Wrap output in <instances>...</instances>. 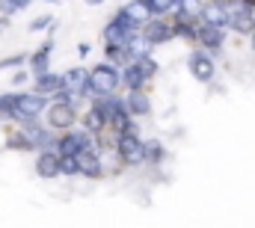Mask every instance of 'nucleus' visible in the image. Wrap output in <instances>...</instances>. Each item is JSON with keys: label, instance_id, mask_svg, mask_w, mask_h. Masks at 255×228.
<instances>
[{"label": "nucleus", "instance_id": "28", "mask_svg": "<svg viewBox=\"0 0 255 228\" xmlns=\"http://www.w3.org/2000/svg\"><path fill=\"white\" fill-rule=\"evenodd\" d=\"M27 59H30V54H9V57L0 59V71H6V68H21V65H27Z\"/></svg>", "mask_w": 255, "mask_h": 228}, {"label": "nucleus", "instance_id": "22", "mask_svg": "<svg viewBox=\"0 0 255 228\" xmlns=\"http://www.w3.org/2000/svg\"><path fill=\"white\" fill-rule=\"evenodd\" d=\"M104 59L119 65V68L128 65L130 62V45H110V42H104Z\"/></svg>", "mask_w": 255, "mask_h": 228}, {"label": "nucleus", "instance_id": "18", "mask_svg": "<svg viewBox=\"0 0 255 228\" xmlns=\"http://www.w3.org/2000/svg\"><path fill=\"white\" fill-rule=\"evenodd\" d=\"M3 139H6V148H9V151H21V154L36 151V142H33V139L24 133V127L15 124V121H12V127L3 130Z\"/></svg>", "mask_w": 255, "mask_h": 228}, {"label": "nucleus", "instance_id": "34", "mask_svg": "<svg viewBox=\"0 0 255 228\" xmlns=\"http://www.w3.org/2000/svg\"><path fill=\"white\" fill-rule=\"evenodd\" d=\"M30 3H33V0H15V6H18V12H24V9H27Z\"/></svg>", "mask_w": 255, "mask_h": 228}, {"label": "nucleus", "instance_id": "37", "mask_svg": "<svg viewBox=\"0 0 255 228\" xmlns=\"http://www.w3.org/2000/svg\"><path fill=\"white\" fill-rule=\"evenodd\" d=\"M86 3H89V6H98V3H104V0H86Z\"/></svg>", "mask_w": 255, "mask_h": 228}, {"label": "nucleus", "instance_id": "9", "mask_svg": "<svg viewBox=\"0 0 255 228\" xmlns=\"http://www.w3.org/2000/svg\"><path fill=\"white\" fill-rule=\"evenodd\" d=\"M196 45L205 48L208 54H220L226 45V27H214V24H199V36Z\"/></svg>", "mask_w": 255, "mask_h": 228}, {"label": "nucleus", "instance_id": "32", "mask_svg": "<svg viewBox=\"0 0 255 228\" xmlns=\"http://www.w3.org/2000/svg\"><path fill=\"white\" fill-rule=\"evenodd\" d=\"M0 15H3V18H12V15H18V6H15V0H0Z\"/></svg>", "mask_w": 255, "mask_h": 228}, {"label": "nucleus", "instance_id": "12", "mask_svg": "<svg viewBox=\"0 0 255 228\" xmlns=\"http://www.w3.org/2000/svg\"><path fill=\"white\" fill-rule=\"evenodd\" d=\"M51 57H54V27L48 30V39L30 54V59H27V68L33 71V74H39V71H48L51 68Z\"/></svg>", "mask_w": 255, "mask_h": 228}, {"label": "nucleus", "instance_id": "20", "mask_svg": "<svg viewBox=\"0 0 255 228\" xmlns=\"http://www.w3.org/2000/svg\"><path fill=\"white\" fill-rule=\"evenodd\" d=\"M33 89L36 92H42V95H54V92H60L63 89V74H57V71H39V74H33Z\"/></svg>", "mask_w": 255, "mask_h": 228}, {"label": "nucleus", "instance_id": "25", "mask_svg": "<svg viewBox=\"0 0 255 228\" xmlns=\"http://www.w3.org/2000/svg\"><path fill=\"white\" fill-rule=\"evenodd\" d=\"M60 175H63V178H77V175H80L77 154H60Z\"/></svg>", "mask_w": 255, "mask_h": 228}, {"label": "nucleus", "instance_id": "13", "mask_svg": "<svg viewBox=\"0 0 255 228\" xmlns=\"http://www.w3.org/2000/svg\"><path fill=\"white\" fill-rule=\"evenodd\" d=\"M229 30H235V33H241V36H250V33L255 30V9L244 6V3L232 6V15H229Z\"/></svg>", "mask_w": 255, "mask_h": 228}, {"label": "nucleus", "instance_id": "30", "mask_svg": "<svg viewBox=\"0 0 255 228\" xmlns=\"http://www.w3.org/2000/svg\"><path fill=\"white\" fill-rule=\"evenodd\" d=\"M30 80H33V71H30L27 65L15 68V74H12V86H21V89H24V86H27Z\"/></svg>", "mask_w": 255, "mask_h": 228}, {"label": "nucleus", "instance_id": "1", "mask_svg": "<svg viewBox=\"0 0 255 228\" xmlns=\"http://www.w3.org/2000/svg\"><path fill=\"white\" fill-rule=\"evenodd\" d=\"M119 89H122V68L113 65V62H107V59H101L98 65L89 68V86H86L83 98L92 101L95 95H113Z\"/></svg>", "mask_w": 255, "mask_h": 228}, {"label": "nucleus", "instance_id": "7", "mask_svg": "<svg viewBox=\"0 0 255 228\" xmlns=\"http://www.w3.org/2000/svg\"><path fill=\"white\" fill-rule=\"evenodd\" d=\"M142 36L157 48V45H166V42H172V39H178L175 36V24H172V15H154L151 21H145L142 24Z\"/></svg>", "mask_w": 255, "mask_h": 228}, {"label": "nucleus", "instance_id": "15", "mask_svg": "<svg viewBox=\"0 0 255 228\" xmlns=\"http://www.w3.org/2000/svg\"><path fill=\"white\" fill-rule=\"evenodd\" d=\"M80 124H83L86 130H92V133H101V130L110 124V121H107V113H104V107H101L98 98H92L89 107L80 113Z\"/></svg>", "mask_w": 255, "mask_h": 228}, {"label": "nucleus", "instance_id": "17", "mask_svg": "<svg viewBox=\"0 0 255 228\" xmlns=\"http://www.w3.org/2000/svg\"><path fill=\"white\" fill-rule=\"evenodd\" d=\"M229 15H232L229 6H223V3H217V0H205L199 21H202V24H214V27H226V30H229Z\"/></svg>", "mask_w": 255, "mask_h": 228}, {"label": "nucleus", "instance_id": "14", "mask_svg": "<svg viewBox=\"0 0 255 228\" xmlns=\"http://www.w3.org/2000/svg\"><path fill=\"white\" fill-rule=\"evenodd\" d=\"M36 175L51 181V178H60V151L57 148H42L36 151Z\"/></svg>", "mask_w": 255, "mask_h": 228}, {"label": "nucleus", "instance_id": "8", "mask_svg": "<svg viewBox=\"0 0 255 228\" xmlns=\"http://www.w3.org/2000/svg\"><path fill=\"white\" fill-rule=\"evenodd\" d=\"M77 163H80V175L89 178V181H101L107 175V166H104V157L98 148H86L77 154Z\"/></svg>", "mask_w": 255, "mask_h": 228}, {"label": "nucleus", "instance_id": "33", "mask_svg": "<svg viewBox=\"0 0 255 228\" xmlns=\"http://www.w3.org/2000/svg\"><path fill=\"white\" fill-rule=\"evenodd\" d=\"M89 51H92V45H89V42H80V45H77V57H80V59L89 57Z\"/></svg>", "mask_w": 255, "mask_h": 228}, {"label": "nucleus", "instance_id": "24", "mask_svg": "<svg viewBox=\"0 0 255 228\" xmlns=\"http://www.w3.org/2000/svg\"><path fill=\"white\" fill-rule=\"evenodd\" d=\"M18 115V92H3L0 95V121H15Z\"/></svg>", "mask_w": 255, "mask_h": 228}, {"label": "nucleus", "instance_id": "11", "mask_svg": "<svg viewBox=\"0 0 255 228\" xmlns=\"http://www.w3.org/2000/svg\"><path fill=\"white\" fill-rule=\"evenodd\" d=\"M142 33V30H139ZM136 30H130V27H125L116 15L104 24V30H101V42H110V45H130V39L133 36H139Z\"/></svg>", "mask_w": 255, "mask_h": 228}, {"label": "nucleus", "instance_id": "21", "mask_svg": "<svg viewBox=\"0 0 255 228\" xmlns=\"http://www.w3.org/2000/svg\"><path fill=\"white\" fill-rule=\"evenodd\" d=\"M119 9L128 12L136 24H145V21L154 18V6H151V0H128L125 6H119Z\"/></svg>", "mask_w": 255, "mask_h": 228}, {"label": "nucleus", "instance_id": "38", "mask_svg": "<svg viewBox=\"0 0 255 228\" xmlns=\"http://www.w3.org/2000/svg\"><path fill=\"white\" fill-rule=\"evenodd\" d=\"M42 3H60V0H42Z\"/></svg>", "mask_w": 255, "mask_h": 228}, {"label": "nucleus", "instance_id": "3", "mask_svg": "<svg viewBox=\"0 0 255 228\" xmlns=\"http://www.w3.org/2000/svg\"><path fill=\"white\" fill-rule=\"evenodd\" d=\"M116 151H119V157H122L125 166H145V139H139L136 127H133V130H125V133H119V139H116Z\"/></svg>", "mask_w": 255, "mask_h": 228}, {"label": "nucleus", "instance_id": "16", "mask_svg": "<svg viewBox=\"0 0 255 228\" xmlns=\"http://www.w3.org/2000/svg\"><path fill=\"white\" fill-rule=\"evenodd\" d=\"M125 104L133 118H148L151 115V95L145 89H125Z\"/></svg>", "mask_w": 255, "mask_h": 228}, {"label": "nucleus", "instance_id": "35", "mask_svg": "<svg viewBox=\"0 0 255 228\" xmlns=\"http://www.w3.org/2000/svg\"><path fill=\"white\" fill-rule=\"evenodd\" d=\"M250 48H253V54H255V30L250 33Z\"/></svg>", "mask_w": 255, "mask_h": 228}, {"label": "nucleus", "instance_id": "23", "mask_svg": "<svg viewBox=\"0 0 255 228\" xmlns=\"http://www.w3.org/2000/svg\"><path fill=\"white\" fill-rule=\"evenodd\" d=\"M166 160V148L160 139H145V166H160Z\"/></svg>", "mask_w": 255, "mask_h": 228}, {"label": "nucleus", "instance_id": "29", "mask_svg": "<svg viewBox=\"0 0 255 228\" xmlns=\"http://www.w3.org/2000/svg\"><path fill=\"white\" fill-rule=\"evenodd\" d=\"M202 6H205V0H178L175 9H181V12L193 15V18H199V15H202Z\"/></svg>", "mask_w": 255, "mask_h": 228}, {"label": "nucleus", "instance_id": "39", "mask_svg": "<svg viewBox=\"0 0 255 228\" xmlns=\"http://www.w3.org/2000/svg\"><path fill=\"white\" fill-rule=\"evenodd\" d=\"M0 133H3V121H0Z\"/></svg>", "mask_w": 255, "mask_h": 228}, {"label": "nucleus", "instance_id": "6", "mask_svg": "<svg viewBox=\"0 0 255 228\" xmlns=\"http://www.w3.org/2000/svg\"><path fill=\"white\" fill-rule=\"evenodd\" d=\"M187 71H190L193 77L199 80V83H211L214 77H217V62H214V54H208L205 48H193L190 57H187Z\"/></svg>", "mask_w": 255, "mask_h": 228}, {"label": "nucleus", "instance_id": "36", "mask_svg": "<svg viewBox=\"0 0 255 228\" xmlns=\"http://www.w3.org/2000/svg\"><path fill=\"white\" fill-rule=\"evenodd\" d=\"M244 6H250V9H255V0H241Z\"/></svg>", "mask_w": 255, "mask_h": 228}, {"label": "nucleus", "instance_id": "10", "mask_svg": "<svg viewBox=\"0 0 255 228\" xmlns=\"http://www.w3.org/2000/svg\"><path fill=\"white\" fill-rule=\"evenodd\" d=\"M86 86H89V68L86 65H74V68L63 71V89L71 98H83Z\"/></svg>", "mask_w": 255, "mask_h": 228}, {"label": "nucleus", "instance_id": "2", "mask_svg": "<svg viewBox=\"0 0 255 228\" xmlns=\"http://www.w3.org/2000/svg\"><path fill=\"white\" fill-rule=\"evenodd\" d=\"M54 148H57L60 154H80V151H86V148H95V133L86 130L83 124H74V127L57 133Z\"/></svg>", "mask_w": 255, "mask_h": 228}, {"label": "nucleus", "instance_id": "31", "mask_svg": "<svg viewBox=\"0 0 255 228\" xmlns=\"http://www.w3.org/2000/svg\"><path fill=\"white\" fill-rule=\"evenodd\" d=\"M151 6H154V15H172L178 0H151Z\"/></svg>", "mask_w": 255, "mask_h": 228}, {"label": "nucleus", "instance_id": "4", "mask_svg": "<svg viewBox=\"0 0 255 228\" xmlns=\"http://www.w3.org/2000/svg\"><path fill=\"white\" fill-rule=\"evenodd\" d=\"M45 121L60 133L68 130L74 124H80V110H77V101H51V107L45 110Z\"/></svg>", "mask_w": 255, "mask_h": 228}, {"label": "nucleus", "instance_id": "19", "mask_svg": "<svg viewBox=\"0 0 255 228\" xmlns=\"http://www.w3.org/2000/svg\"><path fill=\"white\" fill-rule=\"evenodd\" d=\"M148 77H145V71L139 68V62L136 59H130L128 65H122V89H148Z\"/></svg>", "mask_w": 255, "mask_h": 228}, {"label": "nucleus", "instance_id": "26", "mask_svg": "<svg viewBox=\"0 0 255 228\" xmlns=\"http://www.w3.org/2000/svg\"><path fill=\"white\" fill-rule=\"evenodd\" d=\"M54 24H57L54 15H39V18H33V21L27 24V30H30V33H48Z\"/></svg>", "mask_w": 255, "mask_h": 228}, {"label": "nucleus", "instance_id": "27", "mask_svg": "<svg viewBox=\"0 0 255 228\" xmlns=\"http://www.w3.org/2000/svg\"><path fill=\"white\" fill-rule=\"evenodd\" d=\"M136 62H139V68L145 71V77H148V80H154V77H157V71H160V65H157V59L151 57V54H145V57H139Z\"/></svg>", "mask_w": 255, "mask_h": 228}, {"label": "nucleus", "instance_id": "5", "mask_svg": "<svg viewBox=\"0 0 255 228\" xmlns=\"http://www.w3.org/2000/svg\"><path fill=\"white\" fill-rule=\"evenodd\" d=\"M51 107V95H42V92H18V115H15V121L21 124V121H27V118H39V115H45V110Z\"/></svg>", "mask_w": 255, "mask_h": 228}]
</instances>
